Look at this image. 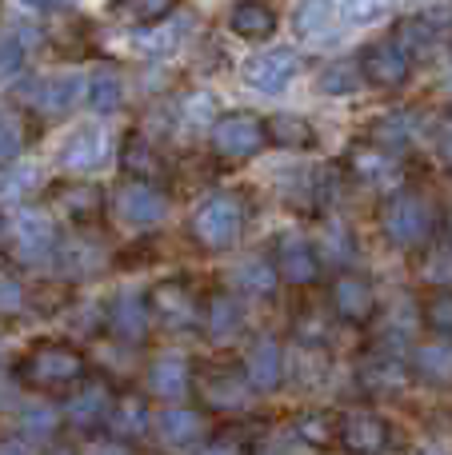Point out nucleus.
Instances as JSON below:
<instances>
[{
    "instance_id": "f257e3e1",
    "label": "nucleus",
    "mask_w": 452,
    "mask_h": 455,
    "mask_svg": "<svg viewBox=\"0 0 452 455\" xmlns=\"http://www.w3.org/2000/svg\"><path fill=\"white\" fill-rule=\"evenodd\" d=\"M437 228V212H432L429 196L421 188H397L381 208V232L392 248L416 251L432 240Z\"/></svg>"
},
{
    "instance_id": "f03ea898",
    "label": "nucleus",
    "mask_w": 452,
    "mask_h": 455,
    "mask_svg": "<svg viewBox=\"0 0 452 455\" xmlns=\"http://www.w3.org/2000/svg\"><path fill=\"white\" fill-rule=\"evenodd\" d=\"M189 232L200 248L208 251H229L232 243L245 232V200L232 196V192H213L192 208Z\"/></svg>"
},
{
    "instance_id": "7ed1b4c3",
    "label": "nucleus",
    "mask_w": 452,
    "mask_h": 455,
    "mask_svg": "<svg viewBox=\"0 0 452 455\" xmlns=\"http://www.w3.org/2000/svg\"><path fill=\"white\" fill-rule=\"evenodd\" d=\"M8 240H12V256L20 264H44V259H56V248H61V232H56V220L40 208H20L8 224Z\"/></svg>"
},
{
    "instance_id": "20e7f679",
    "label": "nucleus",
    "mask_w": 452,
    "mask_h": 455,
    "mask_svg": "<svg viewBox=\"0 0 452 455\" xmlns=\"http://www.w3.org/2000/svg\"><path fill=\"white\" fill-rule=\"evenodd\" d=\"M269 148L264 120L256 112H229L213 124V152L224 160H253Z\"/></svg>"
},
{
    "instance_id": "39448f33",
    "label": "nucleus",
    "mask_w": 452,
    "mask_h": 455,
    "mask_svg": "<svg viewBox=\"0 0 452 455\" xmlns=\"http://www.w3.org/2000/svg\"><path fill=\"white\" fill-rule=\"evenodd\" d=\"M296 72H301V56H296L293 48H269V52L248 56L245 68H240V80H245L253 92L277 96L293 84Z\"/></svg>"
},
{
    "instance_id": "423d86ee",
    "label": "nucleus",
    "mask_w": 452,
    "mask_h": 455,
    "mask_svg": "<svg viewBox=\"0 0 452 455\" xmlns=\"http://www.w3.org/2000/svg\"><path fill=\"white\" fill-rule=\"evenodd\" d=\"M272 267H277L280 283H293V288H309V283L320 280V259L317 243L304 240V235H285L277 240V251H272Z\"/></svg>"
},
{
    "instance_id": "0eeeda50",
    "label": "nucleus",
    "mask_w": 452,
    "mask_h": 455,
    "mask_svg": "<svg viewBox=\"0 0 452 455\" xmlns=\"http://www.w3.org/2000/svg\"><path fill=\"white\" fill-rule=\"evenodd\" d=\"M24 376L40 387H64L85 376V360H80V352H72V347L48 344V347H36V352L24 360Z\"/></svg>"
},
{
    "instance_id": "6e6552de",
    "label": "nucleus",
    "mask_w": 452,
    "mask_h": 455,
    "mask_svg": "<svg viewBox=\"0 0 452 455\" xmlns=\"http://www.w3.org/2000/svg\"><path fill=\"white\" fill-rule=\"evenodd\" d=\"M149 307L168 323V328H176V331H181V328H197V323L205 320L197 296H192V288L184 280L157 283V288H152V296H149Z\"/></svg>"
},
{
    "instance_id": "1a4fd4ad",
    "label": "nucleus",
    "mask_w": 452,
    "mask_h": 455,
    "mask_svg": "<svg viewBox=\"0 0 452 455\" xmlns=\"http://www.w3.org/2000/svg\"><path fill=\"white\" fill-rule=\"evenodd\" d=\"M285 371H288V360H285L280 339H272V336L253 339V347H248V355H245L248 387H253V392H277V387L285 384Z\"/></svg>"
},
{
    "instance_id": "9d476101",
    "label": "nucleus",
    "mask_w": 452,
    "mask_h": 455,
    "mask_svg": "<svg viewBox=\"0 0 452 455\" xmlns=\"http://www.w3.org/2000/svg\"><path fill=\"white\" fill-rule=\"evenodd\" d=\"M333 312L344 323H368L376 315V288L357 272H341L333 280Z\"/></svg>"
},
{
    "instance_id": "9b49d317",
    "label": "nucleus",
    "mask_w": 452,
    "mask_h": 455,
    "mask_svg": "<svg viewBox=\"0 0 452 455\" xmlns=\"http://www.w3.org/2000/svg\"><path fill=\"white\" fill-rule=\"evenodd\" d=\"M408 363L400 360V352H373L360 360L357 379L368 395H400L408 387Z\"/></svg>"
},
{
    "instance_id": "f8f14e48",
    "label": "nucleus",
    "mask_w": 452,
    "mask_h": 455,
    "mask_svg": "<svg viewBox=\"0 0 452 455\" xmlns=\"http://www.w3.org/2000/svg\"><path fill=\"white\" fill-rule=\"evenodd\" d=\"M117 216L125 224H133V228H152V224H160L165 220V212H168V196L160 188H152V184H125V188L117 192Z\"/></svg>"
},
{
    "instance_id": "ddd939ff",
    "label": "nucleus",
    "mask_w": 452,
    "mask_h": 455,
    "mask_svg": "<svg viewBox=\"0 0 452 455\" xmlns=\"http://www.w3.org/2000/svg\"><path fill=\"white\" fill-rule=\"evenodd\" d=\"M80 88H88L80 76H48V80H28L20 88V96L44 116H64V112L77 104Z\"/></svg>"
},
{
    "instance_id": "4468645a",
    "label": "nucleus",
    "mask_w": 452,
    "mask_h": 455,
    "mask_svg": "<svg viewBox=\"0 0 452 455\" xmlns=\"http://www.w3.org/2000/svg\"><path fill=\"white\" fill-rule=\"evenodd\" d=\"M336 440L352 455H381L389 448V424H384L376 411H349V416L341 419Z\"/></svg>"
},
{
    "instance_id": "2eb2a0df",
    "label": "nucleus",
    "mask_w": 452,
    "mask_h": 455,
    "mask_svg": "<svg viewBox=\"0 0 452 455\" xmlns=\"http://www.w3.org/2000/svg\"><path fill=\"white\" fill-rule=\"evenodd\" d=\"M360 72H365V84L373 88H400L413 76V64L384 40V44H368L360 52Z\"/></svg>"
},
{
    "instance_id": "dca6fc26",
    "label": "nucleus",
    "mask_w": 452,
    "mask_h": 455,
    "mask_svg": "<svg viewBox=\"0 0 452 455\" xmlns=\"http://www.w3.org/2000/svg\"><path fill=\"white\" fill-rule=\"evenodd\" d=\"M149 312H152L149 299H144L141 291L125 288L109 307V331L117 339H125V344H141V339L149 336Z\"/></svg>"
},
{
    "instance_id": "f3484780",
    "label": "nucleus",
    "mask_w": 452,
    "mask_h": 455,
    "mask_svg": "<svg viewBox=\"0 0 452 455\" xmlns=\"http://www.w3.org/2000/svg\"><path fill=\"white\" fill-rule=\"evenodd\" d=\"M52 212L69 216L72 224H93L104 212V196L85 180H64L52 188Z\"/></svg>"
},
{
    "instance_id": "a211bd4d",
    "label": "nucleus",
    "mask_w": 452,
    "mask_h": 455,
    "mask_svg": "<svg viewBox=\"0 0 452 455\" xmlns=\"http://www.w3.org/2000/svg\"><path fill=\"white\" fill-rule=\"evenodd\" d=\"M40 192V168L36 164H16L0 168V212H20V208H32V196Z\"/></svg>"
},
{
    "instance_id": "6ab92c4d",
    "label": "nucleus",
    "mask_w": 452,
    "mask_h": 455,
    "mask_svg": "<svg viewBox=\"0 0 452 455\" xmlns=\"http://www.w3.org/2000/svg\"><path fill=\"white\" fill-rule=\"evenodd\" d=\"M192 387V371H189V360L184 355H157V360L149 363V392L160 395V400L176 403L184 400Z\"/></svg>"
},
{
    "instance_id": "aec40b11",
    "label": "nucleus",
    "mask_w": 452,
    "mask_h": 455,
    "mask_svg": "<svg viewBox=\"0 0 452 455\" xmlns=\"http://www.w3.org/2000/svg\"><path fill=\"white\" fill-rule=\"evenodd\" d=\"M61 164L69 168V172H93V168H101L104 164V136H101V128H93V124H85V128H77V132H69L64 136V144H61Z\"/></svg>"
},
{
    "instance_id": "412c9836",
    "label": "nucleus",
    "mask_w": 452,
    "mask_h": 455,
    "mask_svg": "<svg viewBox=\"0 0 452 455\" xmlns=\"http://www.w3.org/2000/svg\"><path fill=\"white\" fill-rule=\"evenodd\" d=\"M413 376H421L432 387H448L452 384V339L432 336L424 344L413 347Z\"/></svg>"
},
{
    "instance_id": "4be33fe9",
    "label": "nucleus",
    "mask_w": 452,
    "mask_h": 455,
    "mask_svg": "<svg viewBox=\"0 0 452 455\" xmlns=\"http://www.w3.org/2000/svg\"><path fill=\"white\" fill-rule=\"evenodd\" d=\"M56 267H61L69 280H88L104 267V243L88 240V235H77V240H61L56 248Z\"/></svg>"
},
{
    "instance_id": "5701e85b",
    "label": "nucleus",
    "mask_w": 452,
    "mask_h": 455,
    "mask_svg": "<svg viewBox=\"0 0 452 455\" xmlns=\"http://www.w3.org/2000/svg\"><path fill=\"white\" fill-rule=\"evenodd\" d=\"M264 136H269L272 148H285V152L317 148V128L304 116H296V112H277V116H269L264 120Z\"/></svg>"
},
{
    "instance_id": "b1692460",
    "label": "nucleus",
    "mask_w": 452,
    "mask_h": 455,
    "mask_svg": "<svg viewBox=\"0 0 452 455\" xmlns=\"http://www.w3.org/2000/svg\"><path fill=\"white\" fill-rule=\"evenodd\" d=\"M229 28L240 40H269L277 32V12L264 0H237L229 12Z\"/></svg>"
},
{
    "instance_id": "393cba45",
    "label": "nucleus",
    "mask_w": 452,
    "mask_h": 455,
    "mask_svg": "<svg viewBox=\"0 0 452 455\" xmlns=\"http://www.w3.org/2000/svg\"><path fill=\"white\" fill-rule=\"evenodd\" d=\"M120 168H125L136 184H152V180H160V176H165V160L157 156V148H152L141 132H128L125 136V148H120Z\"/></svg>"
},
{
    "instance_id": "a878e982",
    "label": "nucleus",
    "mask_w": 452,
    "mask_h": 455,
    "mask_svg": "<svg viewBox=\"0 0 452 455\" xmlns=\"http://www.w3.org/2000/svg\"><path fill=\"white\" fill-rule=\"evenodd\" d=\"M157 435L168 443V448H189L205 435V419L192 408H165L157 416Z\"/></svg>"
},
{
    "instance_id": "bb28decb",
    "label": "nucleus",
    "mask_w": 452,
    "mask_h": 455,
    "mask_svg": "<svg viewBox=\"0 0 452 455\" xmlns=\"http://www.w3.org/2000/svg\"><path fill=\"white\" fill-rule=\"evenodd\" d=\"M109 411H112V395L104 384H88L72 395L69 403V424L72 427H96V424H109Z\"/></svg>"
},
{
    "instance_id": "cd10ccee",
    "label": "nucleus",
    "mask_w": 452,
    "mask_h": 455,
    "mask_svg": "<svg viewBox=\"0 0 452 455\" xmlns=\"http://www.w3.org/2000/svg\"><path fill=\"white\" fill-rule=\"evenodd\" d=\"M205 328L213 339H232L240 328H245V307H240L237 296H229V291H216L213 299H208L205 307Z\"/></svg>"
},
{
    "instance_id": "c85d7f7f",
    "label": "nucleus",
    "mask_w": 452,
    "mask_h": 455,
    "mask_svg": "<svg viewBox=\"0 0 452 455\" xmlns=\"http://www.w3.org/2000/svg\"><path fill=\"white\" fill-rule=\"evenodd\" d=\"M200 395H205L208 408L237 411V408H245V403H248L253 387H248L245 376H229V371H216V376H208L205 384H200Z\"/></svg>"
},
{
    "instance_id": "c756f323",
    "label": "nucleus",
    "mask_w": 452,
    "mask_h": 455,
    "mask_svg": "<svg viewBox=\"0 0 452 455\" xmlns=\"http://www.w3.org/2000/svg\"><path fill=\"white\" fill-rule=\"evenodd\" d=\"M317 88L325 96H352L365 88V72H360V56H341V60L325 64L317 76Z\"/></svg>"
},
{
    "instance_id": "7c9ffc66",
    "label": "nucleus",
    "mask_w": 452,
    "mask_h": 455,
    "mask_svg": "<svg viewBox=\"0 0 452 455\" xmlns=\"http://www.w3.org/2000/svg\"><path fill=\"white\" fill-rule=\"evenodd\" d=\"M349 168L357 172V180H365V184L389 180V176L400 172L397 156H392V152H384V148H376V144H357V148H352V156H349Z\"/></svg>"
},
{
    "instance_id": "2f4dec72",
    "label": "nucleus",
    "mask_w": 452,
    "mask_h": 455,
    "mask_svg": "<svg viewBox=\"0 0 452 455\" xmlns=\"http://www.w3.org/2000/svg\"><path fill=\"white\" fill-rule=\"evenodd\" d=\"M336 20V4L333 0H301L293 8V32L301 40H320Z\"/></svg>"
},
{
    "instance_id": "473e14b6",
    "label": "nucleus",
    "mask_w": 452,
    "mask_h": 455,
    "mask_svg": "<svg viewBox=\"0 0 452 455\" xmlns=\"http://www.w3.org/2000/svg\"><path fill=\"white\" fill-rule=\"evenodd\" d=\"M232 280H237V288L245 291V296L264 299V296H272V291H277L280 275H277V267H272V259L253 256V259H245V264L232 272Z\"/></svg>"
},
{
    "instance_id": "72a5a7b5",
    "label": "nucleus",
    "mask_w": 452,
    "mask_h": 455,
    "mask_svg": "<svg viewBox=\"0 0 452 455\" xmlns=\"http://www.w3.org/2000/svg\"><path fill=\"white\" fill-rule=\"evenodd\" d=\"M109 427L120 435V440H141V435L149 432V408H144L141 395H125V400L112 403Z\"/></svg>"
},
{
    "instance_id": "f704fd0d",
    "label": "nucleus",
    "mask_w": 452,
    "mask_h": 455,
    "mask_svg": "<svg viewBox=\"0 0 452 455\" xmlns=\"http://www.w3.org/2000/svg\"><path fill=\"white\" fill-rule=\"evenodd\" d=\"M88 104L93 112H117L125 104V80L117 68H96L88 76Z\"/></svg>"
},
{
    "instance_id": "c9c22d12",
    "label": "nucleus",
    "mask_w": 452,
    "mask_h": 455,
    "mask_svg": "<svg viewBox=\"0 0 452 455\" xmlns=\"http://www.w3.org/2000/svg\"><path fill=\"white\" fill-rule=\"evenodd\" d=\"M389 44L397 48V52L405 56L408 64H413V56H429V52H432V28H429V20L413 16V20L397 24V28H392V40H389Z\"/></svg>"
},
{
    "instance_id": "e433bc0d",
    "label": "nucleus",
    "mask_w": 452,
    "mask_h": 455,
    "mask_svg": "<svg viewBox=\"0 0 452 455\" xmlns=\"http://www.w3.org/2000/svg\"><path fill=\"white\" fill-rule=\"evenodd\" d=\"M421 275L437 291H452V240H437L429 251H424Z\"/></svg>"
},
{
    "instance_id": "4c0bfd02",
    "label": "nucleus",
    "mask_w": 452,
    "mask_h": 455,
    "mask_svg": "<svg viewBox=\"0 0 452 455\" xmlns=\"http://www.w3.org/2000/svg\"><path fill=\"white\" fill-rule=\"evenodd\" d=\"M421 320L429 323L432 336L452 339V291H432L421 304Z\"/></svg>"
},
{
    "instance_id": "58836bf2",
    "label": "nucleus",
    "mask_w": 452,
    "mask_h": 455,
    "mask_svg": "<svg viewBox=\"0 0 452 455\" xmlns=\"http://www.w3.org/2000/svg\"><path fill=\"white\" fill-rule=\"evenodd\" d=\"M56 424H61V411H56L52 403H28V408L20 411V432L28 435V440H44V435H52Z\"/></svg>"
},
{
    "instance_id": "ea45409f",
    "label": "nucleus",
    "mask_w": 452,
    "mask_h": 455,
    "mask_svg": "<svg viewBox=\"0 0 452 455\" xmlns=\"http://www.w3.org/2000/svg\"><path fill=\"white\" fill-rule=\"evenodd\" d=\"M392 8H397V0H341V16L349 24H357V28L392 16Z\"/></svg>"
},
{
    "instance_id": "a19ab883",
    "label": "nucleus",
    "mask_w": 452,
    "mask_h": 455,
    "mask_svg": "<svg viewBox=\"0 0 452 455\" xmlns=\"http://www.w3.org/2000/svg\"><path fill=\"white\" fill-rule=\"evenodd\" d=\"M341 432V419H328L325 411H317V416H304L301 424L293 427V435L301 443H312V448H325V443H333V435Z\"/></svg>"
},
{
    "instance_id": "79ce46f5",
    "label": "nucleus",
    "mask_w": 452,
    "mask_h": 455,
    "mask_svg": "<svg viewBox=\"0 0 452 455\" xmlns=\"http://www.w3.org/2000/svg\"><path fill=\"white\" fill-rule=\"evenodd\" d=\"M20 68H24V44H20V36H12V32H0V84H4V80H12Z\"/></svg>"
},
{
    "instance_id": "37998d69",
    "label": "nucleus",
    "mask_w": 452,
    "mask_h": 455,
    "mask_svg": "<svg viewBox=\"0 0 452 455\" xmlns=\"http://www.w3.org/2000/svg\"><path fill=\"white\" fill-rule=\"evenodd\" d=\"M20 148H24V132H20V124H16L12 116H4V112H0V168L16 164Z\"/></svg>"
},
{
    "instance_id": "c03bdc74",
    "label": "nucleus",
    "mask_w": 452,
    "mask_h": 455,
    "mask_svg": "<svg viewBox=\"0 0 452 455\" xmlns=\"http://www.w3.org/2000/svg\"><path fill=\"white\" fill-rule=\"evenodd\" d=\"M117 4H125L133 20H141V24H157V20H165V16L173 12L176 0H117Z\"/></svg>"
},
{
    "instance_id": "a18cd8bd",
    "label": "nucleus",
    "mask_w": 452,
    "mask_h": 455,
    "mask_svg": "<svg viewBox=\"0 0 452 455\" xmlns=\"http://www.w3.org/2000/svg\"><path fill=\"white\" fill-rule=\"evenodd\" d=\"M181 32H184V24H176V28H160V32H141V36H136V48H144L149 56H165V52L176 48Z\"/></svg>"
},
{
    "instance_id": "49530a36",
    "label": "nucleus",
    "mask_w": 452,
    "mask_h": 455,
    "mask_svg": "<svg viewBox=\"0 0 452 455\" xmlns=\"http://www.w3.org/2000/svg\"><path fill=\"white\" fill-rule=\"evenodd\" d=\"M24 307V283L16 275L0 272V315H16Z\"/></svg>"
},
{
    "instance_id": "de8ad7c7",
    "label": "nucleus",
    "mask_w": 452,
    "mask_h": 455,
    "mask_svg": "<svg viewBox=\"0 0 452 455\" xmlns=\"http://www.w3.org/2000/svg\"><path fill=\"white\" fill-rule=\"evenodd\" d=\"M432 148H437V160H440V168L452 176V116L448 120H440L437 124V136H432Z\"/></svg>"
},
{
    "instance_id": "09e8293b",
    "label": "nucleus",
    "mask_w": 452,
    "mask_h": 455,
    "mask_svg": "<svg viewBox=\"0 0 452 455\" xmlns=\"http://www.w3.org/2000/svg\"><path fill=\"white\" fill-rule=\"evenodd\" d=\"M184 112H189L192 124H205V120H213V116H216V100H213L208 92H197L189 104H184ZM213 124H216V120H213Z\"/></svg>"
},
{
    "instance_id": "8fccbe9b",
    "label": "nucleus",
    "mask_w": 452,
    "mask_h": 455,
    "mask_svg": "<svg viewBox=\"0 0 452 455\" xmlns=\"http://www.w3.org/2000/svg\"><path fill=\"white\" fill-rule=\"evenodd\" d=\"M261 455H301V440L296 435H277L261 448Z\"/></svg>"
},
{
    "instance_id": "3c124183",
    "label": "nucleus",
    "mask_w": 452,
    "mask_h": 455,
    "mask_svg": "<svg viewBox=\"0 0 452 455\" xmlns=\"http://www.w3.org/2000/svg\"><path fill=\"white\" fill-rule=\"evenodd\" d=\"M28 8H36V12H69L77 0H24Z\"/></svg>"
},
{
    "instance_id": "603ef678",
    "label": "nucleus",
    "mask_w": 452,
    "mask_h": 455,
    "mask_svg": "<svg viewBox=\"0 0 452 455\" xmlns=\"http://www.w3.org/2000/svg\"><path fill=\"white\" fill-rule=\"evenodd\" d=\"M200 455H245V451H240L237 443H208V448L200 451Z\"/></svg>"
},
{
    "instance_id": "864d4df0",
    "label": "nucleus",
    "mask_w": 452,
    "mask_h": 455,
    "mask_svg": "<svg viewBox=\"0 0 452 455\" xmlns=\"http://www.w3.org/2000/svg\"><path fill=\"white\" fill-rule=\"evenodd\" d=\"M0 455H32V451H28V443H20V440H4L0 443Z\"/></svg>"
},
{
    "instance_id": "5fc2aeb1",
    "label": "nucleus",
    "mask_w": 452,
    "mask_h": 455,
    "mask_svg": "<svg viewBox=\"0 0 452 455\" xmlns=\"http://www.w3.org/2000/svg\"><path fill=\"white\" fill-rule=\"evenodd\" d=\"M88 455H133V451L120 448V443H96V448L88 451Z\"/></svg>"
},
{
    "instance_id": "6e6d98bb",
    "label": "nucleus",
    "mask_w": 452,
    "mask_h": 455,
    "mask_svg": "<svg viewBox=\"0 0 452 455\" xmlns=\"http://www.w3.org/2000/svg\"><path fill=\"white\" fill-rule=\"evenodd\" d=\"M413 455H448L445 448H437V443H424V448H416Z\"/></svg>"
},
{
    "instance_id": "4d7b16f0",
    "label": "nucleus",
    "mask_w": 452,
    "mask_h": 455,
    "mask_svg": "<svg viewBox=\"0 0 452 455\" xmlns=\"http://www.w3.org/2000/svg\"><path fill=\"white\" fill-rule=\"evenodd\" d=\"M48 455H77V451H72V448H52Z\"/></svg>"
},
{
    "instance_id": "13d9d810",
    "label": "nucleus",
    "mask_w": 452,
    "mask_h": 455,
    "mask_svg": "<svg viewBox=\"0 0 452 455\" xmlns=\"http://www.w3.org/2000/svg\"><path fill=\"white\" fill-rule=\"evenodd\" d=\"M0 232H4V224H0Z\"/></svg>"
}]
</instances>
